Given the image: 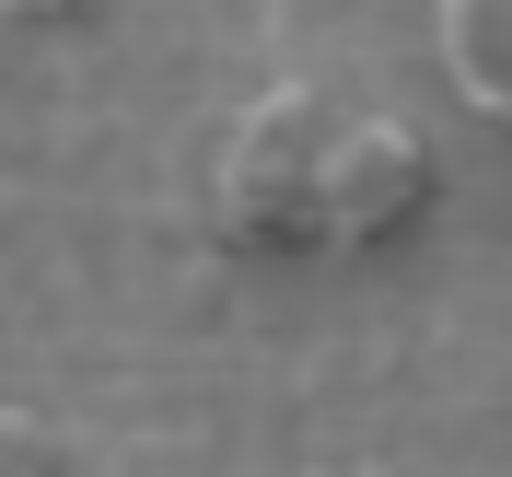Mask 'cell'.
Instances as JSON below:
<instances>
[{
  "mask_svg": "<svg viewBox=\"0 0 512 477\" xmlns=\"http://www.w3.org/2000/svg\"><path fill=\"white\" fill-rule=\"evenodd\" d=\"M431 210V152L408 140V117L384 105H338L326 117V152H315V210H303V245L350 256V245H384L396 222Z\"/></svg>",
  "mask_w": 512,
  "mask_h": 477,
  "instance_id": "cell-1",
  "label": "cell"
},
{
  "mask_svg": "<svg viewBox=\"0 0 512 477\" xmlns=\"http://www.w3.org/2000/svg\"><path fill=\"white\" fill-rule=\"evenodd\" d=\"M326 117H338V94H315V82H280V94H256L233 117V140H222V222L245 245H303Z\"/></svg>",
  "mask_w": 512,
  "mask_h": 477,
  "instance_id": "cell-2",
  "label": "cell"
},
{
  "mask_svg": "<svg viewBox=\"0 0 512 477\" xmlns=\"http://www.w3.org/2000/svg\"><path fill=\"white\" fill-rule=\"evenodd\" d=\"M431 59L466 117L512 128V0H431Z\"/></svg>",
  "mask_w": 512,
  "mask_h": 477,
  "instance_id": "cell-3",
  "label": "cell"
},
{
  "mask_svg": "<svg viewBox=\"0 0 512 477\" xmlns=\"http://www.w3.org/2000/svg\"><path fill=\"white\" fill-rule=\"evenodd\" d=\"M0 477H70V443L47 408H0Z\"/></svg>",
  "mask_w": 512,
  "mask_h": 477,
  "instance_id": "cell-4",
  "label": "cell"
}]
</instances>
